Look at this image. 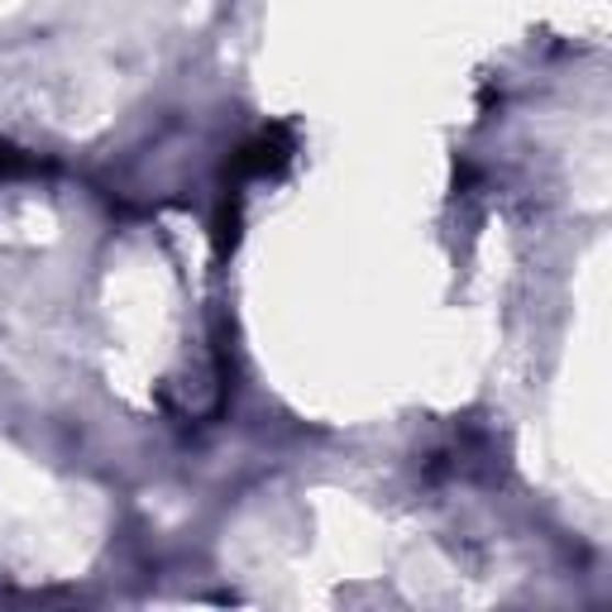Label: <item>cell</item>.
I'll use <instances>...</instances> for the list:
<instances>
[{"instance_id":"6da1fadb","label":"cell","mask_w":612,"mask_h":612,"mask_svg":"<svg viewBox=\"0 0 612 612\" xmlns=\"http://www.w3.org/2000/svg\"><path fill=\"white\" fill-rule=\"evenodd\" d=\"M288 158H292V140H288L282 130H268V134H258V140L244 148L240 173H274V168H282Z\"/></svg>"}]
</instances>
